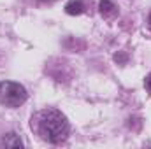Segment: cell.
<instances>
[{
    "mask_svg": "<svg viewBox=\"0 0 151 149\" xmlns=\"http://www.w3.org/2000/svg\"><path fill=\"white\" fill-rule=\"evenodd\" d=\"M69 121L67 117L56 109H46L39 114L37 117V132L39 135L51 142V144H60L69 137Z\"/></svg>",
    "mask_w": 151,
    "mask_h": 149,
    "instance_id": "obj_1",
    "label": "cell"
},
{
    "mask_svg": "<svg viewBox=\"0 0 151 149\" xmlns=\"http://www.w3.org/2000/svg\"><path fill=\"white\" fill-rule=\"evenodd\" d=\"M27 97L28 93L19 82H12V81L0 82V104L7 107H19L21 104H25Z\"/></svg>",
    "mask_w": 151,
    "mask_h": 149,
    "instance_id": "obj_2",
    "label": "cell"
},
{
    "mask_svg": "<svg viewBox=\"0 0 151 149\" xmlns=\"http://www.w3.org/2000/svg\"><path fill=\"white\" fill-rule=\"evenodd\" d=\"M83 11H84V4H83L81 0H70V2H67V5H65V12L70 14V16H77V14H81Z\"/></svg>",
    "mask_w": 151,
    "mask_h": 149,
    "instance_id": "obj_3",
    "label": "cell"
},
{
    "mask_svg": "<svg viewBox=\"0 0 151 149\" xmlns=\"http://www.w3.org/2000/svg\"><path fill=\"white\" fill-rule=\"evenodd\" d=\"M2 144H4L5 148H21V146H23V142L19 140V137H18L16 133L5 135V137L2 139Z\"/></svg>",
    "mask_w": 151,
    "mask_h": 149,
    "instance_id": "obj_4",
    "label": "cell"
},
{
    "mask_svg": "<svg viewBox=\"0 0 151 149\" xmlns=\"http://www.w3.org/2000/svg\"><path fill=\"white\" fill-rule=\"evenodd\" d=\"M99 7H100V12L104 16H114L116 14V5H114L111 0H100Z\"/></svg>",
    "mask_w": 151,
    "mask_h": 149,
    "instance_id": "obj_5",
    "label": "cell"
},
{
    "mask_svg": "<svg viewBox=\"0 0 151 149\" xmlns=\"http://www.w3.org/2000/svg\"><path fill=\"white\" fill-rule=\"evenodd\" d=\"M144 84H146V90H148V91L151 93V74L146 77V82H144Z\"/></svg>",
    "mask_w": 151,
    "mask_h": 149,
    "instance_id": "obj_6",
    "label": "cell"
},
{
    "mask_svg": "<svg viewBox=\"0 0 151 149\" xmlns=\"http://www.w3.org/2000/svg\"><path fill=\"white\" fill-rule=\"evenodd\" d=\"M148 23H150V27H151V12H150V18H148Z\"/></svg>",
    "mask_w": 151,
    "mask_h": 149,
    "instance_id": "obj_7",
    "label": "cell"
},
{
    "mask_svg": "<svg viewBox=\"0 0 151 149\" xmlns=\"http://www.w3.org/2000/svg\"><path fill=\"white\" fill-rule=\"evenodd\" d=\"M37 2H51V0H37Z\"/></svg>",
    "mask_w": 151,
    "mask_h": 149,
    "instance_id": "obj_8",
    "label": "cell"
}]
</instances>
